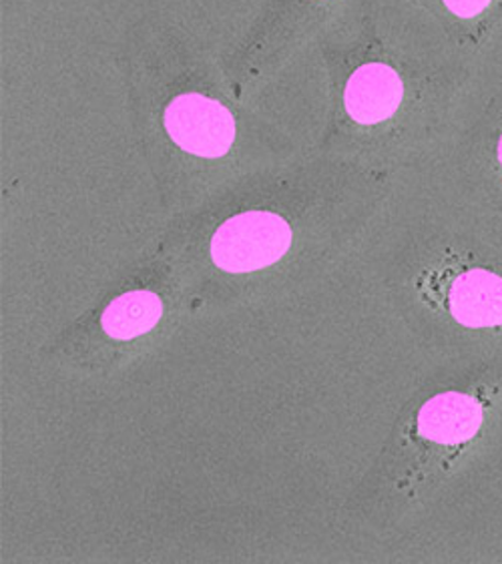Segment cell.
Returning a JSON list of instances; mask_svg holds the SVG:
<instances>
[{
	"label": "cell",
	"instance_id": "obj_4",
	"mask_svg": "<svg viewBox=\"0 0 502 564\" xmlns=\"http://www.w3.org/2000/svg\"><path fill=\"white\" fill-rule=\"evenodd\" d=\"M192 304L165 258L131 275L58 339V356L73 368L117 370L149 348L183 305Z\"/></svg>",
	"mask_w": 502,
	"mask_h": 564
},
{
	"label": "cell",
	"instance_id": "obj_3",
	"mask_svg": "<svg viewBox=\"0 0 502 564\" xmlns=\"http://www.w3.org/2000/svg\"><path fill=\"white\" fill-rule=\"evenodd\" d=\"M492 386H440L402 417L360 500L368 512L423 505L457 473L494 420Z\"/></svg>",
	"mask_w": 502,
	"mask_h": 564
},
{
	"label": "cell",
	"instance_id": "obj_8",
	"mask_svg": "<svg viewBox=\"0 0 502 564\" xmlns=\"http://www.w3.org/2000/svg\"><path fill=\"white\" fill-rule=\"evenodd\" d=\"M499 158H501V165H502V141H501V148H499Z\"/></svg>",
	"mask_w": 502,
	"mask_h": 564
},
{
	"label": "cell",
	"instance_id": "obj_5",
	"mask_svg": "<svg viewBox=\"0 0 502 564\" xmlns=\"http://www.w3.org/2000/svg\"><path fill=\"white\" fill-rule=\"evenodd\" d=\"M402 294L433 326L465 338H502V271L489 258L434 249L412 260Z\"/></svg>",
	"mask_w": 502,
	"mask_h": 564
},
{
	"label": "cell",
	"instance_id": "obj_2",
	"mask_svg": "<svg viewBox=\"0 0 502 564\" xmlns=\"http://www.w3.org/2000/svg\"><path fill=\"white\" fill-rule=\"evenodd\" d=\"M127 67L139 143L172 214L316 151L306 124L255 107L229 68L182 33H148Z\"/></svg>",
	"mask_w": 502,
	"mask_h": 564
},
{
	"label": "cell",
	"instance_id": "obj_6",
	"mask_svg": "<svg viewBox=\"0 0 502 564\" xmlns=\"http://www.w3.org/2000/svg\"><path fill=\"white\" fill-rule=\"evenodd\" d=\"M352 21V0H268L248 41L229 63L233 80L245 93L282 77Z\"/></svg>",
	"mask_w": 502,
	"mask_h": 564
},
{
	"label": "cell",
	"instance_id": "obj_7",
	"mask_svg": "<svg viewBox=\"0 0 502 564\" xmlns=\"http://www.w3.org/2000/svg\"><path fill=\"white\" fill-rule=\"evenodd\" d=\"M443 2H445L448 12H452L455 17H460V19L474 17L489 4V0H443Z\"/></svg>",
	"mask_w": 502,
	"mask_h": 564
},
{
	"label": "cell",
	"instance_id": "obj_1",
	"mask_svg": "<svg viewBox=\"0 0 502 564\" xmlns=\"http://www.w3.org/2000/svg\"><path fill=\"white\" fill-rule=\"evenodd\" d=\"M362 165L312 151L175 215L161 258L189 302L260 304L336 265L362 226Z\"/></svg>",
	"mask_w": 502,
	"mask_h": 564
}]
</instances>
